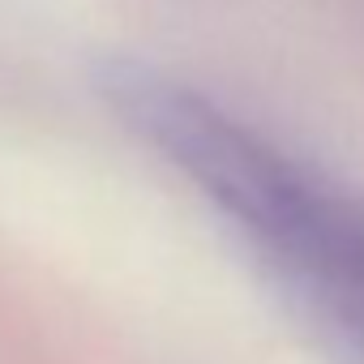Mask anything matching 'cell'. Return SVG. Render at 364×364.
Returning a JSON list of instances; mask_svg holds the SVG:
<instances>
[{
  "label": "cell",
  "instance_id": "obj_1",
  "mask_svg": "<svg viewBox=\"0 0 364 364\" xmlns=\"http://www.w3.org/2000/svg\"><path fill=\"white\" fill-rule=\"evenodd\" d=\"M116 112L326 313L364 334V206L163 73L120 65Z\"/></svg>",
  "mask_w": 364,
  "mask_h": 364
}]
</instances>
